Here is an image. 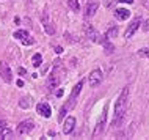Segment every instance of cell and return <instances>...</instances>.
<instances>
[{
  "label": "cell",
  "mask_w": 149,
  "mask_h": 140,
  "mask_svg": "<svg viewBox=\"0 0 149 140\" xmlns=\"http://www.w3.org/2000/svg\"><path fill=\"white\" fill-rule=\"evenodd\" d=\"M105 35L108 38H116V35H118V27H116V25H110V29H108V32Z\"/></svg>",
  "instance_id": "ac0fdd59"
},
{
  "label": "cell",
  "mask_w": 149,
  "mask_h": 140,
  "mask_svg": "<svg viewBox=\"0 0 149 140\" xmlns=\"http://www.w3.org/2000/svg\"><path fill=\"white\" fill-rule=\"evenodd\" d=\"M16 83H17V87H22V85H24V82H22V80H17Z\"/></svg>",
  "instance_id": "f546056e"
},
{
  "label": "cell",
  "mask_w": 149,
  "mask_h": 140,
  "mask_svg": "<svg viewBox=\"0 0 149 140\" xmlns=\"http://www.w3.org/2000/svg\"><path fill=\"white\" fill-rule=\"evenodd\" d=\"M115 2H118V0H104V5H105L107 8H113Z\"/></svg>",
  "instance_id": "603a6c76"
},
{
  "label": "cell",
  "mask_w": 149,
  "mask_h": 140,
  "mask_svg": "<svg viewBox=\"0 0 149 140\" xmlns=\"http://www.w3.org/2000/svg\"><path fill=\"white\" fill-rule=\"evenodd\" d=\"M143 5L146 8H149V0H143Z\"/></svg>",
  "instance_id": "f1b7e54d"
},
{
  "label": "cell",
  "mask_w": 149,
  "mask_h": 140,
  "mask_svg": "<svg viewBox=\"0 0 149 140\" xmlns=\"http://www.w3.org/2000/svg\"><path fill=\"white\" fill-rule=\"evenodd\" d=\"M143 30H144V32H149V19H148L146 22H144V25H143Z\"/></svg>",
  "instance_id": "d4e9b609"
},
{
  "label": "cell",
  "mask_w": 149,
  "mask_h": 140,
  "mask_svg": "<svg viewBox=\"0 0 149 140\" xmlns=\"http://www.w3.org/2000/svg\"><path fill=\"white\" fill-rule=\"evenodd\" d=\"M22 43L25 46H31V44H35V38H31V36H27L25 39H22Z\"/></svg>",
  "instance_id": "7402d4cb"
},
{
  "label": "cell",
  "mask_w": 149,
  "mask_h": 140,
  "mask_svg": "<svg viewBox=\"0 0 149 140\" xmlns=\"http://www.w3.org/2000/svg\"><path fill=\"white\" fill-rule=\"evenodd\" d=\"M33 127H35V123L31 121V120H25V121H22L21 125L17 126V134H21V135H25V134H29L33 131Z\"/></svg>",
  "instance_id": "ba28073f"
},
{
  "label": "cell",
  "mask_w": 149,
  "mask_h": 140,
  "mask_svg": "<svg viewBox=\"0 0 149 140\" xmlns=\"http://www.w3.org/2000/svg\"><path fill=\"white\" fill-rule=\"evenodd\" d=\"M60 60H55V65H54V69H52V73L49 76V79H47V87H49V90H54V88H57V87L61 83V76H60L58 73V69H60Z\"/></svg>",
  "instance_id": "7a4b0ae2"
},
{
  "label": "cell",
  "mask_w": 149,
  "mask_h": 140,
  "mask_svg": "<svg viewBox=\"0 0 149 140\" xmlns=\"http://www.w3.org/2000/svg\"><path fill=\"white\" fill-rule=\"evenodd\" d=\"M6 127V121H3V120H0V132H2L3 129Z\"/></svg>",
  "instance_id": "cb8c5ba5"
},
{
  "label": "cell",
  "mask_w": 149,
  "mask_h": 140,
  "mask_svg": "<svg viewBox=\"0 0 149 140\" xmlns=\"http://www.w3.org/2000/svg\"><path fill=\"white\" fill-rule=\"evenodd\" d=\"M140 25H141V19H140V18L134 19V21L130 22V25L127 27V30H126V33H124V36H126L127 39H129V38H132V36H134L135 32L140 29Z\"/></svg>",
  "instance_id": "9c48e42d"
},
{
  "label": "cell",
  "mask_w": 149,
  "mask_h": 140,
  "mask_svg": "<svg viewBox=\"0 0 149 140\" xmlns=\"http://www.w3.org/2000/svg\"><path fill=\"white\" fill-rule=\"evenodd\" d=\"M99 8V2L97 0H90V2L86 3V8H85V18H91V16L96 14V11H97Z\"/></svg>",
  "instance_id": "8fae6325"
},
{
  "label": "cell",
  "mask_w": 149,
  "mask_h": 140,
  "mask_svg": "<svg viewBox=\"0 0 149 140\" xmlns=\"http://www.w3.org/2000/svg\"><path fill=\"white\" fill-rule=\"evenodd\" d=\"M115 18L118 21H127L130 18V11L126 10V8H118V10H115Z\"/></svg>",
  "instance_id": "4fadbf2b"
},
{
  "label": "cell",
  "mask_w": 149,
  "mask_h": 140,
  "mask_svg": "<svg viewBox=\"0 0 149 140\" xmlns=\"http://www.w3.org/2000/svg\"><path fill=\"white\" fill-rule=\"evenodd\" d=\"M36 110H38V113L44 118H50V115H52V109L47 102H39L38 106H36Z\"/></svg>",
  "instance_id": "30bf717a"
},
{
  "label": "cell",
  "mask_w": 149,
  "mask_h": 140,
  "mask_svg": "<svg viewBox=\"0 0 149 140\" xmlns=\"http://www.w3.org/2000/svg\"><path fill=\"white\" fill-rule=\"evenodd\" d=\"M74 126H75V118L74 117H68L66 121H64V126H63V132L64 134H71L74 131Z\"/></svg>",
  "instance_id": "5bb4252c"
},
{
  "label": "cell",
  "mask_w": 149,
  "mask_h": 140,
  "mask_svg": "<svg viewBox=\"0 0 149 140\" xmlns=\"http://www.w3.org/2000/svg\"><path fill=\"white\" fill-rule=\"evenodd\" d=\"M83 30H85V35L88 38L91 39V41H94V43H102V36L99 35V32L94 29V27L91 25V24H85V27H83Z\"/></svg>",
  "instance_id": "5b68a950"
},
{
  "label": "cell",
  "mask_w": 149,
  "mask_h": 140,
  "mask_svg": "<svg viewBox=\"0 0 149 140\" xmlns=\"http://www.w3.org/2000/svg\"><path fill=\"white\" fill-rule=\"evenodd\" d=\"M27 36H30L27 30H17V32H14V38L16 39H21V41H22V39H25Z\"/></svg>",
  "instance_id": "e0dca14e"
},
{
  "label": "cell",
  "mask_w": 149,
  "mask_h": 140,
  "mask_svg": "<svg viewBox=\"0 0 149 140\" xmlns=\"http://www.w3.org/2000/svg\"><path fill=\"white\" fill-rule=\"evenodd\" d=\"M68 5H69V8H71L72 11H75V13H79V11H80L79 0H68Z\"/></svg>",
  "instance_id": "2e32d148"
},
{
  "label": "cell",
  "mask_w": 149,
  "mask_h": 140,
  "mask_svg": "<svg viewBox=\"0 0 149 140\" xmlns=\"http://www.w3.org/2000/svg\"><path fill=\"white\" fill-rule=\"evenodd\" d=\"M41 21H42V25H44L46 33H47V35H54V33H55V27L52 25V22L49 21V14H47V13H42Z\"/></svg>",
  "instance_id": "7c38bea8"
},
{
  "label": "cell",
  "mask_w": 149,
  "mask_h": 140,
  "mask_svg": "<svg viewBox=\"0 0 149 140\" xmlns=\"http://www.w3.org/2000/svg\"><path fill=\"white\" fill-rule=\"evenodd\" d=\"M138 55H140V57H148V58H149V47L140 49V50H138Z\"/></svg>",
  "instance_id": "44dd1931"
},
{
  "label": "cell",
  "mask_w": 149,
  "mask_h": 140,
  "mask_svg": "<svg viewBox=\"0 0 149 140\" xmlns=\"http://www.w3.org/2000/svg\"><path fill=\"white\" fill-rule=\"evenodd\" d=\"M55 52H57V54H61V52H63V49H61L60 46H57V47H55Z\"/></svg>",
  "instance_id": "83f0119b"
},
{
  "label": "cell",
  "mask_w": 149,
  "mask_h": 140,
  "mask_svg": "<svg viewBox=\"0 0 149 140\" xmlns=\"http://www.w3.org/2000/svg\"><path fill=\"white\" fill-rule=\"evenodd\" d=\"M19 106H21L22 109H29V107H30V99H29V98H21Z\"/></svg>",
  "instance_id": "ffe728a7"
},
{
  "label": "cell",
  "mask_w": 149,
  "mask_h": 140,
  "mask_svg": "<svg viewBox=\"0 0 149 140\" xmlns=\"http://www.w3.org/2000/svg\"><path fill=\"white\" fill-rule=\"evenodd\" d=\"M129 96H130V88L124 87L121 91L119 98L115 102V118H113V129H118L124 125L126 120V112H127V104H129Z\"/></svg>",
  "instance_id": "6da1fadb"
},
{
  "label": "cell",
  "mask_w": 149,
  "mask_h": 140,
  "mask_svg": "<svg viewBox=\"0 0 149 140\" xmlns=\"http://www.w3.org/2000/svg\"><path fill=\"white\" fill-rule=\"evenodd\" d=\"M11 135H13V132H11V129L8 126L2 131V132H0V137H2V139H11Z\"/></svg>",
  "instance_id": "d6986e66"
},
{
  "label": "cell",
  "mask_w": 149,
  "mask_h": 140,
  "mask_svg": "<svg viewBox=\"0 0 149 140\" xmlns=\"http://www.w3.org/2000/svg\"><path fill=\"white\" fill-rule=\"evenodd\" d=\"M82 87H83V82L80 80L77 85L74 87V88H72V93H71V96H69V99H68V102H66V109L69 110V109H72V107L75 106V99H77V96L80 94V91H82Z\"/></svg>",
  "instance_id": "277c9868"
},
{
  "label": "cell",
  "mask_w": 149,
  "mask_h": 140,
  "mask_svg": "<svg viewBox=\"0 0 149 140\" xmlns=\"http://www.w3.org/2000/svg\"><path fill=\"white\" fill-rule=\"evenodd\" d=\"M41 63H42V55L41 54H35L33 58H31V65H33L35 68H38V66H41Z\"/></svg>",
  "instance_id": "9a60e30c"
},
{
  "label": "cell",
  "mask_w": 149,
  "mask_h": 140,
  "mask_svg": "<svg viewBox=\"0 0 149 140\" xmlns=\"http://www.w3.org/2000/svg\"><path fill=\"white\" fill-rule=\"evenodd\" d=\"M118 2H121V3H129V5H130V3H134V0H118Z\"/></svg>",
  "instance_id": "4316f807"
},
{
  "label": "cell",
  "mask_w": 149,
  "mask_h": 140,
  "mask_svg": "<svg viewBox=\"0 0 149 140\" xmlns=\"http://www.w3.org/2000/svg\"><path fill=\"white\" fill-rule=\"evenodd\" d=\"M102 79H104V74L100 69H93L90 76H88V82H90V87H97L99 83H102Z\"/></svg>",
  "instance_id": "8992f818"
},
{
  "label": "cell",
  "mask_w": 149,
  "mask_h": 140,
  "mask_svg": "<svg viewBox=\"0 0 149 140\" xmlns=\"http://www.w3.org/2000/svg\"><path fill=\"white\" fill-rule=\"evenodd\" d=\"M0 76H2V79L6 83H10L13 80V73H11V69H10L6 62H0Z\"/></svg>",
  "instance_id": "52a82bcc"
},
{
  "label": "cell",
  "mask_w": 149,
  "mask_h": 140,
  "mask_svg": "<svg viewBox=\"0 0 149 140\" xmlns=\"http://www.w3.org/2000/svg\"><path fill=\"white\" fill-rule=\"evenodd\" d=\"M105 125H107V107L104 109L102 117L99 118L97 125H96V127H94V132H93V139H97L99 135H102V134H104V131H105Z\"/></svg>",
  "instance_id": "3957f363"
},
{
  "label": "cell",
  "mask_w": 149,
  "mask_h": 140,
  "mask_svg": "<svg viewBox=\"0 0 149 140\" xmlns=\"http://www.w3.org/2000/svg\"><path fill=\"white\" fill-rule=\"evenodd\" d=\"M19 74H21V76H25V74H27V71L24 69V68H19Z\"/></svg>",
  "instance_id": "484cf974"
}]
</instances>
